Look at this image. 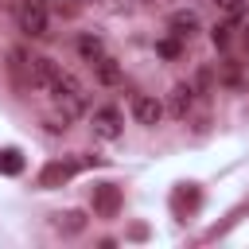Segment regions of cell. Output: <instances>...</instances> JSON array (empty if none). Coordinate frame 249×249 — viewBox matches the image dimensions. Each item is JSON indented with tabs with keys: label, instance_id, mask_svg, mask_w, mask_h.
Wrapping results in <instances>:
<instances>
[{
	"label": "cell",
	"instance_id": "obj_1",
	"mask_svg": "<svg viewBox=\"0 0 249 249\" xmlns=\"http://www.w3.org/2000/svg\"><path fill=\"white\" fill-rule=\"evenodd\" d=\"M89 163H101L97 156H86V160H51V163H43V171H39V187L43 191H54V187H66L82 167H89Z\"/></svg>",
	"mask_w": 249,
	"mask_h": 249
},
{
	"label": "cell",
	"instance_id": "obj_2",
	"mask_svg": "<svg viewBox=\"0 0 249 249\" xmlns=\"http://www.w3.org/2000/svg\"><path fill=\"white\" fill-rule=\"evenodd\" d=\"M16 19H19V27L27 35L43 39L47 35V0H19L16 4Z\"/></svg>",
	"mask_w": 249,
	"mask_h": 249
},
{
	"label": "cell",
	"instance_id": "obj_3",
	"mask_svg": "<svg viewBox=\"0 0 249 249\" xmlns=\"http://www.w3.org/2000/svg\"><path fill=\"white\" fill-rule=\"evenodd\" d=\"M8 70H12L19 89H35V54H27L23 47H12L8 51Z\"/></svg>",
	"mask_w": 249,
	"mask_h": 249
},
{
	"label": "cell",
	"instance_id": "obj_4",
	"mask_svg": "<svg viewBox=\"0 0 249 249\" xmlns=\"http://www.w3.org/2000/svg\"><path fill=\"white\" fill-rule=\"evenodd\" d=\"M121 210V187L117 183H97L93 187V214L97 218H117Z\"/></svg>",
	"mask_w": 249,
	"mask_h": 249
},
{
	"label": "cell",
	"instance_id": "obj_5",
	"mask_svg": "<svg viewBox=\"0 0 249 249\" xmlns=\"http://www.w3.org/2000/svg\"><path fill=\"white\" fill-rule=\"evenodd\" d=\"M163 113H167V105L163 101H156V97H132V117L140 121V124H160L163 121Z\"/></svg>",
	"mask_w": 249,
	"mask_h": 249
},
{
	"label": "cell",
	"instance_id": "obj_6",
	"mask_svg": "<svg viewBox=\"0 0 249 249\" xmlns=\"http://www.w3.org/2000/svg\"><path fill=\"white\" fill-rule=\"evenodd\" d=\"M93 132H97L101 140H117V136H121V113H117L113 105L93 109Z\"/></svg>",
	"mask_w": 249,
	"mask_h": 249
},
{
	"label": "cell",
	"instance_id": "obj_7",
	"mask_svg": "<svg viewBox=\"0 0 249 249\" xmlns=\"http://www.w3.org/2000/svg\"><path fill=\"white\" fill-rule=\"evenodd\" d=\"M191 101H195V86L179 82V86L167 93V113H171L175 121H187V113H191Z\"/></svg>",
	"mask_w": 249,
	"mask_h": 249
},
{
	"label": "cell",
	"instance_id": "obj_8",
	"mask_svg": "<svg viewBox=\"0 0 249 249\" xmlns=\"http://www.w3.org/2000/svg\"><path fill=\"white\" fill-rule=\"evenodd\" d=\"M198 198H202V195H198V187H195V183H179V187H175V195H171V210H175L179 218H187V214L198 206Z\"/></svg>",
	"mask_w": 249,
	"mask_h": 249
},
{
	"label": "cell",
	"instance_id": "obj_9",
	"mask_svg": "<svg viewBox=\"0 0 249 249\" xmlns=\"http://www.w3.org/2000/svg\"><path fill=\"white\" fill-rule=\"evenodd\" d=\"M51 226H54L58 233L74 237V233H82V230H86V214H82V210H62V214H54V218H51Z\"/></svg>",
	"mask_w": 249,
	"mask_h": 249
},
{
	"label": "cell",
	"instance_id": "obj_10",
	"mask_svg": "<svg viewBox=\"0 0 249 249\" xmlns=\"http://www.w3.org/2000/svg\"><path fill=\"white\" fill-rule=\"evenodd\" d=\"M167 27H171V35H179V39H191V35L198 31V16H195L191 8H187V12H171Z\"/></svg>",
	"mask_w": 249,
	"mask_h": 249
},
{
	"label": "cell",
	"instance_id": "obj_11",
	"mask_svg": "<svg viewBox=\"0 0 249 249\" xmlns=\"http://www.w3.org/2000/svg\"><path fill=\"white\" fill-rule=\"evenodd\" d=\"M93 78H97L101 86H117V82H121V66H117V58L101 54V58L93 62Z\"/></svg>",
	"mask_w": 249,
	"mask_h": 249
},
{
	"label": "cell",
	"instance_id": "obj_12",
	"mask_svg": "<svg viewBox=\"0 0 249 249\" xmlns=\"http://www.w3.org/2000/svg\"><path fill=\"white\" fill-rule=\"evenodd\" d=\"M54 101H58V109H62L66 121H74V117L86 113V93H82V89H78V93H58Z\"/></svg>",
	"mask_w": 249,
	"mask_h": 249
},
{
	"label": "cell",
	"instance_id": "obj_13",
	"mask_svg": "<svg viewBox=\"0 0 249 249\" xmlns=\"http://www.w3.org/2000/svg\"><path fill=\"white\" fill-rule=\"evenodd\" d=\"M78 54H82V58L93 66V62L105 54V43H101L97 35H89V31H86V35H78Z\"/></svg>",
	"mask_w": 249,
	"mask_h": 249
},
{
	"label": "cell",
	"instance_id": "obj_14",
	"mask_svg": "<svg viewBox=\"0 0 249 249\" xmlns=\"http://www.w3.org/2000/svg\"><path fill=\"white\" fill-rule=\"evenodd\" d=\"M23 171V152L19 148H0V175H19Z\"/></svg>",
	"mask_w": 249,
	"mask_h": 249
},
{
	"label": "cell",
	"instance_id": "obj_15",
	"mask_svg": "<svg viewBox=\"0 0 249 249\" xmlns=\"http://www.w3.org/2000/svg\"><path fill=\"white\" fill-rule=\"evenodd\" d=\"M47 89H51V93L58 97V93H78L82 86H78V78H74V74H66V70L58 66V74L51 78V86H47Z\"/></svg>",
	"mask_w": 249,
	"mask_h": 249
},
{
	"label": "cell",
	"instance_id": "obj_16",
	"mask_svg": "<svg viewBox=\"0 0 249 249\" xmlns=\"http://www.w3.org/2000/svg\"><path fill=\"white\" fill-rule=\"evenodd\" d=\"M156 54H160V58H179V54H183V47H179V35H171V39H160V43H156Z\"/></svg>",
	"mask_w": 249,
	"mask_h": 249
},
{
	"label": "cell",
	"instance_id": "obj_17",
	"mask_svg": "<svg viewBox=\"0 0 249 249\" xmlns=\"http://www.w3.org/2000/svg\"><path fill=\"white\" fill-rule=\"evenodd\" d=\"M210 39H214V47H218V51H226V47H230V27H214V31H210Z\"/></svg>",
	"mask_w": 249,
	"mask_h": 249
},
{
	"label": "cell",
	"instance_id": "obj_18",
	"mask_svg": "<svg viewBox=\"0 0 249 249\" xmlns=\"http://www.w3.org/2000/svg\"><path fill=\"white\" fill-rule=\"evenodd\" d=\"M214 4H218V8L226 12V16H237V12H241V8L249 4V0H214Z\"/></svg>",
	"mask_w": 249,
	"mask_h": 249
},
{
	"label": "cell",
	"instance_id": "obj_19",
	"mask_svg": "<svg viewBox=\"0 0 249 249\" xmlns=\"http://www.w3.org/2000/svg\"><path fill=\"white\" fill-rule=\"evenodd\" d=\"M210 82H214V74H210V70L202 66V70L195 74V89H210Z\"/></svg>",
	"mask_w": 249,
	"mask_h": 249
},
{
	"label": "cell",
	"instance_id": "obj_20",
	"mask_svg": "<svg viewBox=\"0 0 249 249\" xmlns=\"http://www.w3.org/2000/svg\"><path fill=\"white\" fill-rule=\"evenodd\" d=\"M128 237H132V241H144V237H148V226H144V222H132V226H128Z\"/></svg>",
	"mask_w": 249,
	"mask_h": 249
},
{
	"label": "cell",
	"instance_id": "obj_21",
	"mask_svg": "<svg viewBox=\"0 0 249 249\" xmlns=\"http://www.w3.org/2000/svg\"><path fill=\"white\" fill-rule=\"evenodd\" d=\"M245 54H249V31H245Z\"/></svg>",
	"mask_w": 249,
	"mask_h": 249
}]
</instances>
